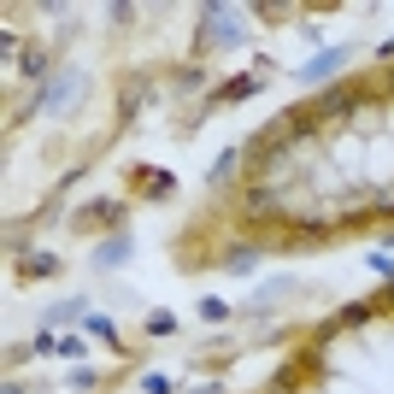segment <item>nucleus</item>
Segmentation results:
<instances>
[{
	"label": "nucleus",
	"mask_w": 394,
	"mask_h": 394,
	"mask_svg": "<svg viewBox=\"0 0 394 394\" xmlns=\"http://www.w3.org/2000/svg\"><path fill=\"white\" fill-rule=\"evenodd\" d=\"M141 388H147V394H171V376L153 371V376H141Z\"/></svg>",
	"instance_id": "39448f33"
},
{
	"label": "nucleus",
	"mask_w": 394,
	"mask_h": 394,
	"mask_svg": "<svg viewBox=\"0 0 394 394\" xmlns=\"http://www.w3.org/2000/svg\"><path fill=\"white\" fill-rule=\"evenodd\" d=\"M341 59H348V47H330V53H318L312 65H300V83H324V77H330Z\"/></svg>",
	"instance_id": "f257e3e1"
},
{
	"label": "nucleus",
	"mask_w": 394,
	"mask_h": 394,
	"mask_svg": "<svg viewBox=\"0 0 394 394\" xmlns=\"http://www.w3.org/2000/svg\"><path fill=\"white\" fill-rule=\"evenodd\" d=\"M71 89H77V83H71V77H59V83H53V89H47V106H65V101H71Z\"/></svg>",
	"instance_id": "f03ea898"
},
{
	"label": "nucleus",
	"mask_w": 394,
	"mask_h": 394,
	"mask_svg": "<svg viewBox=\"0 0 394 394\" xmlns=\"http://www.w3.org/2000/svg\"><path fill=\"white\" fill-rule=\"evenodd\" d=\"M201 318H206V324H224V318H229V306H224V300H206V306H201Z\"/></svg>",
	"instance_id": "20e7f679"
},
{
	"label": "nucleus",
	"mask_w": 394,
	"mask_h": 394,
	"mask_svg": "<svg viewBox=\"0 0 394 394\" xmlns=\"http://www.w3.org/2000/svg\"><path fill=\"white\" fill-rule=\"evenodd\" d=\"M124 253H129V241H124V236H118V241H106V248H101V265H118Z\"/></svg>",
	"instance_id": "7ed1b4c3"
},
{
	"label": "nucleus",
	"mask_w": 394,
	"mask_h": 394,
	"mask_svg": "<svg viewBox=\"0 0 394 394\" xmlns=\"http://www.w3.org/2000/svg\"><path fill=\"white\" fill-rule=\"evenodd\" d=\"M18 65H24V77H42V53H36V47H24Z\"/></svg>",
	"instance_id": "423d86ee"
}]
</instances>
